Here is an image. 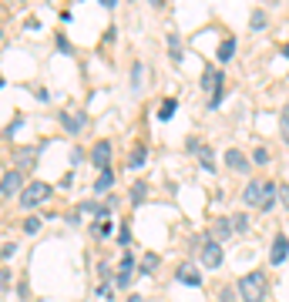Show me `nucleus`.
I'll return each instance as SVG.
<instances>
[{"label": "nucleus", "mask_w": 289, "mask_h": 302, "mask_svg": "<svg viewBox=\"0 0 289 302\" xmlns=\"http://www.w3.org/2000/svg\"><path fill=\"white\" fill-rule=\"evenodd\" d=\"M239 299L242 302H266V275L262 272H249L239 279Z\"/></svg>", "instance_id": "obj_1"}, {"label": "nucleus", "mask_w": 289, "mask_h": 302, "mask_svg": "<svg viewBox=\"0 0 289 302\" xmlns=\"http://www.w3.org/2000/svg\"><path fill=\"white\" fill-rule=\"evenodd\" d=\"M51 195V185H44V182H31L24 191H20V205L24 208H34V205H40V202Z\"/></svg>", "instance_id": "obj_2"}, {"label": "nucleus", "mask_w": 289, "mask_h": 302, "mask_svg": "<svg viewBox=\"0 0 289 302\" xmlns=\"http://www.w3.org/2000/svg\"><path fill=\"white\" fill-rule=\"evenodd\" d=\"M202 265H205V269H215V265H222V245H219L215 239L202 245Z\"/></svg>", "instance_id": "obj_3"}, {"label": "nucleus", "mask_w": 289, "mask_h": 302, "mask_svg": "<svg viewBox=\"0 0 289 302\" xmlns=\"http://www.w3.org/2000/svg\"><path fill=\"white\" fill-rule=\"evenodd\" d=\"M91 161H94V165L105 171V168L111 165V141H98L94 148H91Z\"/></svg>", "instance_id": "obj_4"}, {"label": "nucleus", "mask_w": 289, "mask_h": 302, "mask_svg": "<svg viewBox=\"0 0 289 302\" xmlns=\"http://www.w3.org/2000/svg\"><path fill=\"white\" fill-rule=\"evenodd\" d=\"M17 191H20V171H7L4 182H0V195L10 198V195H17Z\"/></svg>", "instance_id": "obj_5"}, {"label": "nucleus", "mask_w": 289, "mask_h": 302, "mask_svg": "<svg viewBox=\"0 0 289 302\" xmlns=\"http://www.w3.org/2000/svg\"><path fill=\"white\" fill-rule=\"evenodd\" d=\"M225 165L232 168V171H246L249 161H246V155H242L239 148H229V151H225Z\"/></svg>", "instance_id": "obj_6"}, {"label": "nucleus", "mask_w": 289, "mask_h": 302, "mask_svg": "<svg viewBox=\"0 0 289 302\" xmlns=\"http://www.w3.org/2000/svg\"><path fill=\"white\" fill-rule=\"evenodd\" d=\"M286 255H289V242L282 239V235H276V239H273V252H269V259H273V265L286 262Z\"/></svg>", "instance_id": "obj_7"}, {"label": "nucleus", "mask_w": 289, "mask_h": 302, "mask_svg": "<svg viewBox=\"0 0 289 302\" xmlns=\"http://www.w3.org/2000/svg\"><path fill=\"white\" fill-rule=\"evenodd\" d=\"M212 235H215V242L222 245V242L232 235V218H219V222L212 225Z\"/></svg>", "instance_id": "obj_8"}, {"label": "nucleus", "mask_w": 289, "mask_h": 302, "mask_svg": "<svg viewBox=\"0 0 289 302\" xmlns=\"http://www.w3.org/2000/svg\"><path fill=\"white\" fill-rule=\"evenodd\" d=\"M242 202H246V205H259V202H262V185L249 182V185H246V191H242Z\"/></svg>", "instance_id": "obj_9"}, {"label": "nucleus", "mask_w": 289, "mask_h": 302, "mask_svg": "<svg viewBox=\"0 0 289 302\" xmlns=\"http://www.w3.org/2000/svg\"><path fill=\"white\" fill-rule=\"evenodd\" d=\"M178 282H185V286H199L202 279H199V272H195L192 265H182V269H178Z\"/></svg>", "instance_id": "obj_10"}, {"label": "nucleus", "mask_w": 289, "mask_h": 302, "mask_svg": "<svg viewBox=\"0 0 289 302\" xmlns=\"http://www.w3.org/2000/svg\"><path fill=\"white\" fill-rule=\"evenodd\" d=\"M199 161H202V168H205V171H215V155H212L209 144H202V148H199Z\"/></svg>", "instance_id": "obj_11"}, {"label": "nucleus", "mask_w": 289, "mask_h": 302, "mask_svg": "<svg viewBox=\"0 0 289 302\" xmlns=\"http://www.w3.org/2000/svg\"><path fill=\"white\" fill-rule=\"evenodd\" d=\"M232 54H235V40H232V37H225L222 44H219V61H222V64H225V61H232Z\"/></svg>", "instance_id": "obj_12"}, {"label": "nucleus", "mask_w": 289, "mask_h": 302, "mask_svg": "<svg viewBox=\"0 0 289 302\" xmlns=\"http://www.w3.org/2000/svg\"><path fill=\"white\" fill-rule=\"evenodd\" d=\"M131 282V255L125 252V259H121V272H118V286H128Z\"/></svg>", "instance_id": "obj_13"}, {"label": "nucleus", "mask_w": 289, "mask_h": 302, "mask_svg": "<svg viewBox=\"0 0 289 302\" xmlns=\"http://www.w3.org/2000/svg\"><path fill=\"white\" fill-rule=\"evenodd\" d=\"M276 195H279V188H276V185H262V202H259V208H273Z\"/></svg>", "instance_id": "obj_14"}, {"label": "nucleus", "mask_w": 289, "mask_h": 302, "mask_svg": "<svg viewBox=\"0 0 289 302\" xmlns=\"http://www.w3.org/2000/svg\"><path fill=\"white\" fill-rule=\"evenodd\" d=\"M279 135L289 144V104H282V111H279Z\"/></svg>", "instance_id": "obj_15"}, {"label": "nucleus", "mask_w": 289, "mask_h": 302, "mask_svg": "<svg viewBox=\"0 0 289 302\" xmlns=\"http://www.w3.org/2000/svg\"><path fill=\"white\" fill-rule=\"evenodd\" d=\"M61 124H64L67 131H78V128L84 124V114H61Z\"/></svg>", "instance_id": "obj_16"}, {"label": "nucleus", "mask_w": 289, "mask_h": 302, "mask_svg": "<svg viewBox=\"0 0 289 302\" xmlns=\"http://www.w3.org/2000/svg\"><path fill=\"white\" fill-rule=\"evenodd\" d=\"M111 182H114V175H111V168H105L101 175H98V182H94V191H108L111 188Z\"/></svg>", "instance_id": "obj_17"}, {"label": "nucleus", "mask_w": 289, "mask_h": 302, "mask_svg": "<svg viewBox=\"0 0 289 302\" xmlns=\"http://www.w3.org/2000/svg\"><path fill=\"white\" fill-rule=\"evenodd\" d=\"M175 111H178V101H161V108H158V118H161V121H168Z\"/></svg>", "instance_id": "obj_18"}, {"label": "nucleus", "mask_w": 289, "mask_h": 302, "mask_svg": "<svg viewBox=\"0 0 289 302\" xmlns=\"http://www.w3.org/2000/svg\"><path fill=\"white\" fill-rule=\"evenodd\" d=\"M246 229H249V215H232V232H246Z\"/></svg>", "instance_id": "obj_19"}, {"label": "nucleus", "mask_w": 289, "mask_h": 302, "mask_svg": "<svg viewBox=\"0 0 289 302\" xmlns=\"http://www.w3.org/2000/svg\"><path fill=\"white\" fill-rule=\"evenodd\" d=\"M128 165H131V168H141V165H144V148H141V144H138V148L131 151V158H128Z\"/></svg>", "instance_id": "obj_20"}, {"label": "nucleus", "mask_w": 289, "mask_h": 302, "mask_svg": "<svg viewBox=\"0 0 289 302\" xmlns=\"http://www.w3.org/2000/svg\"><path fill=\"white\" fill-rule=\"evenodd\" d=\"M144 191H148V188H144V185L138 182L135 188H131V205H141V202H144Z\"/></svg>", "instance_id": "obj_21"}, {"label": "nucleus", "mask_w": 289, "mask_h": 302, "mask_svg": "<svg viewBox=\"0 0 289 302\" xmlns=\"http://www.w3.org/2000/svg\"><path fill=\"white\" fill-rule=\"evenodd\" d=\"M141 71H144V67H141V64H135V67H131V81H135V84H131V88H141Z\"/></svg>", "instance_id": "obj_22"}, {"label": "nucleus", "mask_w": 289, "mask_h": 302, "mask_svg": "<svg viewBox=\"0 0 289 302\" xmlns=\"http://www.w3.org/2000/svg\"><path fill=\"white\" fill-rule=\"evenodd\" d=\"M155 265H158V255H144L141 259V272H152Z\"/></svg>", "instance_id": "obj_23"}, {"label": "nucleus", "mask_w": 289, "mask_h": 302, "mask_svg": "<svg viewBox=\"0 0 289 302\" xmlns=\"http://www.w3.org/2000/svg\"><path fill=\"white\" fill-rule=\"evenodd\" d=\"M252 27H266V10H252Z\"/></svg>", "instance_id": "obj_24"}, {"label": "nucleus", "mask_w": 289, "mask_h": 302, "mask_svg": "<svg viewBox=\"0 0 289 302\" xmlns=\"http://www.w3.org/2000/svg\"><path fill=\"white\" fill-rule=\"evenodd\" d=\"M168 47H172V57L182 61V47H178V37H168Z\"/></svg>", "instance_id": "obj_25"}, {"label": "nucleus", "mask_w": 289, "mask_h": 302, "mask_svg": "<svg viewBox=\"0 0 289 302\" xmlns=\"http://www.w3.org/2000/svg\"><path fill=\"white\" fill-rule=\"evenodd\" d=\"M37 229H40V218H27V222H24V232H31V235H34Z\"/></svg>", "instance_id": "obj_26"}, {"label": "nucleus", "mask_w": 289, "mask_h": 302, "mask_svg": "<svg viewBox=\"0 0 289 302\" xmlns=\"http://www.w3.org/2000/svg\"><path fill=\"white\" fill-rule=\"evenodd\" d=\"M252 158H256V161H259V165H262V161H266V158H269V151H266V148H256V155H252Z\"/></svg>", "instance_id": "obj_27"}, {"label": "nucleus", "mask_w": 289, "mask_h": 302, "mask_svg": "<svg viewBox=\"0 0 289 302\" xmlns=\"http://www.w3.org/2000/svg\"><path fill=\"white\" fill-rule=\"evenodd\" d=\"M17 252V245H14V242H10V245H4V248H0V255H4V259H10V255H14Z\"/></svg>", "instance_id": "obj_28"}, {"label": "nucleus", "mask_w": 289, "mask_h": 302, "mask_svg": "<svg viewBox=\"0 0 289 302\" xmlns=\"http://www.w3.org/2000/svg\"><path fill=\"white\" fill-rule=\"evenodd\" d=\"M219 299H222V302H235V292H232V289H222V295H219Z\"/></svg>", "instance_id": "obj_29"}, {"label": "nucleus", "mask_w": 289, "mask_h": 302, "mask_svg": "<svg viewBox=\"0 0 289 302\" xmlns=\"http://www.w3.org/2000/svg\"><path fill=\"white\" fill-rule=\"evenodd\" d=\"M279 198H282V205L289 208V185H282V188H279Z\"/></svg>", "instance_id": "obj_30"}, {"label": "nucleus", "mask_w": 289, "mask_h": 302, "mask_svg": "<svg viewBox=\"0 0 289 302\" xmlns=\"http://www.w3.org/2000/svg\"><path fill=\"white\" fill-rule=\"evenodd\" d=\"M10 286V272H0V289H7Z\"/></svg>", "instance_id": "obj_31"}, {"label": "nucleus", "mask_w": 289, "mask_h": 302, "mask_svg": "<svg viewBox=\"0 0 289 302\" xmlns=\"http://www.w3.org/2000/svg\"><path fill=\"white\" fill-rule=\"evenodd\" d=\"M282 54H286V57H289V44H286V47H282Z\"/></svg>", "instance_id": "obj_32"}]
</instances>
